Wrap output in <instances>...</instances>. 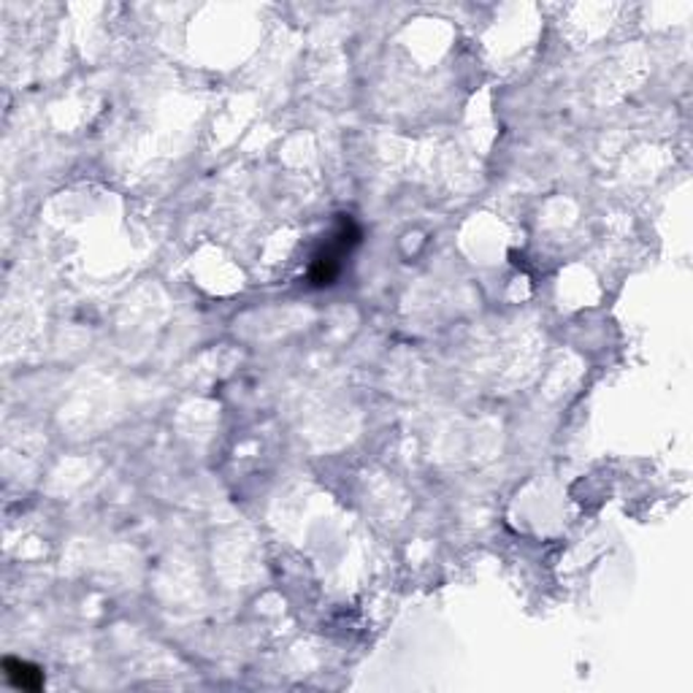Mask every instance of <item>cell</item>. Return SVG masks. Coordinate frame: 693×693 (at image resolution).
I'll return each instance as SVG.
<instances>
[{
    "label": "cell",
    "instance_id": "cell-1",
    "mask_svg": "<svg viewBox=\"0 0 693 693\" xmlns=\"http://www.w3.org/2000/svg\"><path fill=\"white\" fill-rule=\"evenodd\" d=\"M361 244V228L350 217L339 219V228L333 230L331 239L315 252L310 266V285L312 288H331L342 277L344 257Z\"/></svg>",
    "mask_w": 693,
    "mask_h": 693
},
{
    "label": "cell",
    "instance_id": "cell-2",
    "mask_svg": "<svg viewBox=\"0 0 693 693\" xmlns=\"http://www.w3.org/2000/svg\"><path fill=\"white\" fill-rule=\"evenodd\" d=\"M3 675L14 689L20 691H41L43 689V672L30 662L22 658H3Z\"/></svg>",
    "mask_w": 693,
    "mask_h": 693
}]
</instances>
